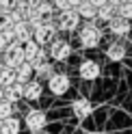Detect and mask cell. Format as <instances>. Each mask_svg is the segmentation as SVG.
<instances>
[{
    "instance_id": "cell-1",
    "label": "cell",
    "mask_w": 132,
    "mask_h": 134,
    "mask_svg": "<svg viewBox=\"0 0 132 134\" xmlns=\"http://www.w3.org/2000/svg\"><path fill=\"white\" fill-rule=\"evenodd\" d=\"M102 37H104V32L100 28V24H97L95 20H87L85 26L80 28L78 41H80V46L85 50H95L97 46L102 43Z\"/></svg>"
},
{
    "instance_id": "cell-2",
    "label": "cell",
    "mask_w": 132,
    "mask_h": 134,
    "mask_svg": "<svg viewBox=\"0 0 132 134\" xmlns=\"http://www.w3.org/2000/svg\"><path fill=\"white\" fill-rule=\"evenodd\" d=\"M0 58H2V65L9 67V69H18V67L24 63V50L20 43H11L7 46L2 52H0Z\"/></svg>"
},
{
    "instance_id": "cell-3",
    "label": "cell",
    "mask_w": 132,
    "mask_h": 134,
    "mask_svg": "<svg viewBox=\"0 0 132 134\" xmlns=\"http://www.w3.org/2000/svg\"><path fill=\"white\" fill-rule=\"evenodd\" d=\"M69 87H72V80H69L67 74H63V71H54L52 76L48 78V91H50L52 95H56V97L65 95L69 91Z\"/></svg>"
},
{
    "instance_id": "cell-4",
    "label": "cell",
    "mask_w": 132,
    "mask_h": 134,
    "mask_svg": "<svg viewBox=\"0 0 132 134\" xmlns=\"http://www.w3.org/2000/svg\"><path fill=\"white\" fill-rule=\"evenodd\" d=\"M46 123H48V117H46V113L41 110V108H32V110H28L26 117H24V125H26L28 132L46 130Z\"/></svg>"
},
{
    "instance_id": "cell-5",
    "label": "cell",
    "mask_w": 132,
    "mask_h": 134,
    "mask_svg": "<svg viewBox=\"0 0 132 134\" xmlns=\"http://www.w3.org/2000/svg\"><path fill=\"white\" fill-rule=\"evenodd\" d=\"M80 26V15L76 13V9H67V11H61L59 18H56V30H65V32H72Z\"/></svg>"
},
{
    "instance_id": "cell-6",
    "label": "cell",
    "mask_w": 132,
    "mask_h": 134,
    "mask_svg": "<svg viewBox=\"0 0 132 134\" xmlns=\"http://www.w3.org/2000/svg\"><path fill=\"white\" fill-rule=\"evenodd\" d=\"M54 39H56V24H52V22H46L43 26H39L32 32V41L39 48H46V43H52Z\"/></svg>"
},
{
    "instance_id": "cell-7",
    "label": "cell",
    "mask_w": 132,
    "mask_h": 134,
    "mask_svg": "<svg viewBox=\"0 0 132 134\" xmlns=\"http://www.w3.org/2000/svg\"><path fill=\"white\" fill-rule=\"evenodd\" d=\"M48 54L52 56V61H67V58L72 56V43L67 39H54L50 43V50H48Z\"/></svg>"
},
{
    "instance_id": "cell-8",
    "label": "cell",
    "mask_w": 132,
    "mask_h": 134,
    "mask_svg": "<svg viewBox=\"0 0 132 134\" xmlns=\"http://www.w3.org/2000/svg\"><path fill=\"white\" fill-rule=\"evenodd\" d=\"M102 74V67L97 61H93V58H85L80 65H78V76L82 80L91 82V80H97V76Z\"/></svg>"
},
{
    "instance_id": "cell-9",
    "label": "cell",
    "mask_w": 132,
    "mask_h": 134,
    "mask_svg": "<svg viewBox=\"0 0 132 134\" xmlns=\"http://www.w3.org/2000/svg\"><path fill=\"white\" fill-rule=\"evenodd\" d=\"M91 113H93V104L89 102L87 97H76L72 102V115L76 117L78 121H85Z\"/></svg>"
},
{
    "instance_id": "cell-10",
    "label": "cell",
    "mask_w": 132,
    "mask_h": 134,
    "mask_svg": "<svg viewBox=\"0 0 132 134\" xmlns=\"http://www.w3.org/2000/svg\"><path fill=\"white\" fill-rule=\"evenodd\" d=\"M43 95V85L39 80L32 78L30 82L24 85V91H22V99H28V102H37V99Z\"/></svg>"
},
{
    "instance_id": "cell-11",
    "label": "cell",
    "mask_w": 132,
    "mask_h": 134,
    "mask_svg": "<svg viewBox=\"0 0 132 134\" xmlns=\"http://www.w3.org/2000/svg\"><path fill=\"white\" fill-rule=\"evenodd\" d=\"M108 30L113 32V35H117V37H126V35H130V30H132V24L128 22V20H123V18H115L108 22Z\"/></svg>"
},
{
    "instance_id": "cell-12",
    "label": "cell",
    "mask_w": 132,
    "mask_h": 134,
    "mask_svg": "<svg viewBox=\"0 0 132 134\" xmlns=\"http://www.w3.org/2000/svg\"><path fill=\"white\" fill-rule=\"evenodd\" d=\"M11 28H13V35H15V43L24 46L26 41L32 39V30L28 28V24H26V22H18V24H13Z\"/></svg>"
},
{
    "instance_id": "cell-13",
    "label": "cell",
    "mask_w": 132,
    "mask_h": 134,
    "mask_svg": "<svg viewBox=\"0 0 132 134\" xmlns=\"http://www.w3.org/2000/svg\"><path fill=\"white\" fill-rule=\"evenodd\" d=\"M106 58L113 63H121L123 58H126V46L121 43V41H113V43L106 48Z\"/></svg>"
},
{
    "instance_id": "cell-14",
    "label": "cell",
    "mask_w": 132,
    "mask_h": 134,
    "mask_svg": "<svg viewBox=\"0 0 132 134\" xmlns=\"http://www.w3.org/2000/svg\"><path fill=\"white\" fill-rule=\"evenodd\" d=\"M32 78H35V74H32V65L24 61L18 69H15V82H20V85H26V82H30Z\"/></svg>"
},
{
    "instance_id": "cell-15",
    "label": "cell",
    "mask_w": 132,
    "mask_h": 134,
    "mask_svg": "<svg viewBox=\"0 0 132 134\" xmlns=\"http://www.w3.org/2000/svg\"><path fill=\"white\" fill-rule=\"evenodd\" d=\"M22 132V121L18 117H9V119L0 121V134H20Z\"/></svg>"
},
{
    "instance_id": "cell-16",
    "label": "cell",
    "mask_w": 132,
    "mask_h": 134,
    "mask_svg": "<svg viewBox=\"0 0 132 134\" xmlns=\"http://www.w3.org/2000/svg\"><path fill=\"white\" fill-rule=\"evenodd\" d=\"M32 74L37 76L39 82H41V80H48V78L54 74V65H52L50 61H43V63H39V65L32 67Z\"/></svg>"
},
{
    "instance_id": "cell-17",
    "label": "cell",
    "mask_w": 132,
    "mask_h": 134,
    "mask_svg": "<svg viewBox=\"0 0 132 134\" xmlns=\"http://www.w3.org/2000/svg\"><path fill=\"white\" fill-rule=\"evenodd\" d=\"M22 91H24V85H20V82H13L11 87L4 89V102L18 104L20 99H22Z\"/></svg>"
},
{
    "instance_id": "cell-18",
    "label": "cell",
    "mask_w": 132,
    "mask_h": 134,
    "mask_svg": "<svg viewBox=\"0 0 132 134\" xmlns=\"http://www.w3.org/2000/svg\"><path fill=\"white\" fill-rule=\"evenodd\" d=\"M35 13L39 15L43 22H52V15H54V7L50 0H41V2L35 7Z\"/></svg>"
},
{
    "instance_id": "cell-19",
    "label": "cell",
    "mask_w": 132,
    "mask_h": 134,
    "mask_svg": "<svg viewBox=\"0 0 132 134\" xmlns=\"http://www.w3.org/2000/svg\"><path fill=\"white\" fill-rule=\"evenodd\" d=\"M115 15H117V7H113V4H108L106 2L104 7H100L97 9V13H95V22H106L108 24Z\"/></svg>"
},
{
    "instance_id": "cell-20",
    "label": "cell",
    "mask_w": 132,
    "mask_h": 134,
    "mask_svg": "<svg viewBox=\"0 0 132 134\" xmlns=\"http://www.w3.org/2000/svg\"><path fill=\"white\" fill-rule=\"evenodd\" d=\"M15 82V69H9V67L0 65V87L7 89Z\"/></svg>"
},
{
    "instance_id": "cell-21",
    "label": "cell",
    "mask_w": 132,
    "mask_h": 134,
    "mask_svg": "<svg viewBox=\"0 0 132 134\" xmlns=\"http://www.w3.org/2000/svg\"><path fill=\"white\" fill-rule=\"evenodd\" d=\"M76 13L80 15V18H85V20H95V13H97V9H95V7H93V4L87 0V2H82V4L78 7V9H76Z\"/></svg>"
},
{
    "instance_id": "cell-22",
    "label": "cell",
    "mask_w": 132,
    "mask_h": 134,
    "mask_svg": "<svg viewBox=\"0 0 132 134\" xmlns=\"http://www.w3.org/2000/svg\"><path fill=\"white\" fill-rule=\"evenodd\" d=\"M9 117H15V104L2 99V102H0V121L9 119Z\"/></svg>"
},
{
    "instance_id": "cell-23",
    "label": "cell",
    "mask_w": 132,
    "mask_h": 134,
    "mask_svg": "<svg viewBox=\"0 0 132 134\" xmlns=\"http://www.w3.org/2000/svg\"><path fill=\"white\" fill-rule=\"evenodd\" d=\"M117 18H123V20L132 22V2H130V0H126L123 4L117 7Z\"/></svg>"
},
{
    "instance_id": "cell-24",
    "label": "cell",
    "mask_w": 132,
    "mask_h": 134,
    "mask_svg": "<svg viewBox=\"0 0 132 134\" xmlns=\"http://www.w3.org/2000/svg\"><path fill=\"white\" fill-rule=\"evenodd\" d=\"M9 26H11V18H9V13L0 11V32H2L4 28H9Z\"/></svg>"
},
{
    "instance_id": "cell-25",
    "label": "cell",
    "mask_w": 132,
    "mask_h": 134,
    "mask_svg": "<svg viewBox=\"0 0 132 134\" xmlns=\"http://www.w3.org/2000/svg\"><path fill=\"white\" fill-rule=\"evenodd\" d=\"M54 9H59V11H67L69 9V4H67V0H50Z\"/></svg>"
},
{
    "instance_id": "cell-26",
    "label": "cell",
    "mask_w": 132,
    "mask_h": 134,
    "mask_svg": "<svg viewBox=\"0 0 132 134\" xmlns=\"http://www.w3.org/2000/svg\"><path fill=\"white\" fill-rule=\"evenodd\" d=\"M82 2H87V0H67V4H69V9H78V7Z\"/></svg>"
},
{
    "instance_id": "cell-27",
    "label": "cell",
    "mask_w": 132,
    "mask_h": 134,
    "mask_svg": "<svg viewBox=\"0 0 132 134\" xmlns=\"http://www.w3.org/2000/svg\"><path fill=\"white\" fill-rule=\"evenodd\" d=\"M89 2H91V4L95 7V9H100V7H104L106 2H108V0H89Z\"/></svg>"
},
{
    "instance_id": "cell-28",
    "label": "cell",
    "mask_w": 132,
    "mask_h": 134,
    "mask_svg": "<svg viewBox=\"0 0 132 134\" xmlns=\"http://www.w3.org/2000/svg\"><path fill=\"white\" fill-rule=\"evenodd\" d=\"M41 2V0H26V7H30V9H35V7Z\"/></svg>"
},
{
    "instance_id": "cell-29",
    "label": "cell",
    "mask_w": 132,
    "mask_h": 134,
    "mask_svg": "<svg viewBox=\"0 0 132 134\" xmlns=\"http://www.w3.org/2000/svg\"><path fill=\"white\" fill-rule=\"evenodd\" d=\"M126 0H108V4H113V7H119V4H123Z\"/></svg>"
},
{
    "instance_id": "cell-30",
    "label": "cell",
    "mask_w": 132,
    "mask_h": 134,
    "mask_svg": "<svg viewBox=\"0 0 132 134\" xmlns=\"http://www.w3.org/2000/svg\"><path fill=\"white\" fill-rule=\"evenodd\" d=\"M2 99H4V89L0 87V102H2Z\"/></svg>"
},
{
    "instance_id": "cell-31",
    "label": "cell",
    "mask_w": 132,
    "mask_h": 134,
    "mask_svg": "<svg viewBox=\"0 0 132 134\" xmlns=\"http://www.w3.org/2000/svg\"><path fill=\"white\" fill-rule=\"evenodd\" d=\"M85 134H102V132H95V130H91V132H85Z\"/></svg>"
},
{
    "instance_id": "cell-32",
    "label": "cell",
    "mask_w": 132,
    "mask_h": 134,
    "mask_svg": "<svg viewBox=\"0 0 132 134\" xmlns=\"http://www.w3.org/2000/svg\"><path fill=\"white\" fill-rule=\"evenodd\" d=\"M13 2H15V4H22V2H26V0H13Z\"/></svg>"
},
{
    "instance_id": "cell-33",
    "label": "cell",
    "mask_w": 132,
    "mask_h": 134,
    "mask_svg": "<svg viewBox=\"0 0 132 134\" xmlns=\"http://www.w3.org/2000/svg\"><path fill=\"white\" fill-rule=\"evenodd\" d=\"M30 134H43V130H41V132H30Z\"/></svg>"
},
{
    "instance_id": "cell-34",
    "label": "cell",
    "mask_w": 132,
    "mask_h": 134,
    "mask_svg": "<svg viewBox=\"0 0 132 134\" xmlns=\"http://www.w3.org/2000/svg\"><path fill=\"white\" fill-rule=\"evenodd\" d=\"M0 65H2V58H0Z\"/></svg>"
},
{
    "instance_id": "cell-35",
    "label": "cell",
    "mask_w": 132,
    "mask_h": 134,
    "mask_svg": "<svg viewBox=\"0 0 132 134\" xmlns=\"http://www.w3.org/2000/svg\"><path fill=\"white\" fill-rule=\"evenodd\" d=\"M130 2H132V0H130Z\"/></svg>"
}]
</instances>
